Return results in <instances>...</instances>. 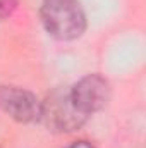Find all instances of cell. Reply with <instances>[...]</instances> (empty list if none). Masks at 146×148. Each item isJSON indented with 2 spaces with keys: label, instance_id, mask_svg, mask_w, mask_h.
<instances>
[{
  "label": "cell",
  "instance_id": "2",
  "mask_svg": "<svg viewBox=\"0 0 146 148\" xmlns=\"http://www.w3.org/2000/svg\"><path fill=\"white\" fill-rule=\"evenodd\" d=\"M38 119L53 133H72L86 122L88 117L76 109L69 90L59 88L40 102Z\"/></svg>",
  "mask_w": 146,
  "mask_h": 148
},
{
  "label": "cell",
  "instance_id": "4",
  "mask_svg": "<svg viewBox=\"0 0 146 148\" xmlns=\"http://www.w3.org/2000/svg\"><path fill=\"white\" fill-rule=\"evenodd\" d=\"M0 109L17 122L38 119L40 102L31 91L16 86H0Z\"/></svg>",
  "mask_w": 146,
  "mask_h": 148
},
{
  "label": "cell",
  "instance_id": "5",
  "mask_svg": "<svg viewBox=\"0 0 146 148\" xmlns=\"http://www.w3.org/2000/svg\"><path fill=\"white\" fill-rule=\"evenodd\" d=\"M19 0H0V21L7 19L17 7Z\"/></svg>",
  "mask_w": 146,
  "mask_h": 148
},
{
  "label": "cell",
  "instance_id": "3",
  "mask_svg": "<svg viewBox=\"0 0 146 148\" xmlns=\"http://www.w3.org/2000/svg\"><path fill=\"white\" fill-rule=\"evenodd\" d=\"M76 109L86 117L102 110L110 100V84L100 74H88L81 77L69 90Z\"/></svg>",
  "mask_w": 146,
  "mask_h": 148
},
{
  "label": "cell",
  "instance_id": "1",
  "mask_svg": "<svg viewBox=\"0 0 146 148\" xmlns=\"http://www.w3.org/2000/svg\"><path fill=\"white\" fill-rule=\"evenodd\" d=\"M40 16L48 35L60 41L79 38L86 28V16L79 0H43Z\"/></svg>",
  "mask_w": 146,
  "mask_h": 148
},
{
  "label": "cell",
  "instance_id": "6",
  "mask_svg": "<svg viewBox=\"0 0 146 148\" xmlns=\"http://www.w3.org/2000/svg\"><path fill=\"white\" fill-rule=\"evenodd\" d=\"M65 148H95L89 141H74V143H71L69 147Z\"/></svg>",
  "mask_w": 146,
  "mask_h": 148
}]
</instances>
